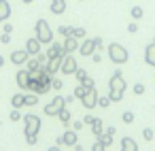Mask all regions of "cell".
<instances>
[{
	"label": "cell",
	"instance_id": "cell-15",
	"mask_svg": "<svg viewBox=\"0 0 155 151\" xmlns=\"http://www.w3.org/2000/svg\"><path fill=\"white\" fill-rule=\"evenodd\" d=\"M119 151H138V145L132 136H123L121 138V149Z\"/></svg>",
	"mask_w": 155,
	"mask_h": 151
},
{
	"label": "cell",
	"instance_id": "cell-2",
	"mask_svg": "<svg viewBox=\"0 0 155 151\" xmlns=\"http://www.w3.org/2000/svg\"><path fill=\"white\" fill-rule=\"evenodd\" d=\"M108 58H110L113 64H125L130 60V53H127V49L123 45L113 43V45H108Z\"/></svg>",
	"mask_w": 155,
	"mask_h": 151
},
{
	"label": "cell",
	"instance_id": "cell-41",
	"mask_svg": "<svg viewBox=\"0 0 155 151\" xmlns=\"http://www.w3.org/2000/svg\"><path fill=\"white\" fill-rule=\"evenodd\" d=\"M36 60H38L43 66H45V64H47V53H45V55H43V53H38V55H36Z\"/></svg>",
	"mask_w": 155,
	"mask_h": 151
},
{
	"label": "cell",
	"instance_id": "cell-7",
	"mask_svg": "<svg viewBox=\"0 0 155 151\" xmlns=\"http://www.w3.org/2000/svg\"><path fill=\"white\" fill-rule=\"evenodd\" d=\"M81 102H83V106H85L87 111L96 109V106H98V92H96V87H89V89L85 92V96L81 98Z\"/></svg>",
	"mask_w": 155,
	"mask_h": 151
},
{
	"label": "cell",
	"instance_id": "cell-39",
	"mask_svg": "<svg viewBox=\"0 0 155 151\" xmlns=\"http://www.w3.org/2000/svg\"><path fill=\"white\" fill-rule=\"evenodd\" d=\"M0 43H2V45H9V43H11V34H9V32H2V36H0Z\"/></svg>",
	"mask_w": 155,
	"mask_h": 151
},
{
	"label": "cell",
	"instance_id": "cell-35",
	"mask_svg": "<svg viewBox=\"0 0 155 151\" xmlns=\"http://www.w3.org/2000/svg\"><path fill=\"white\" fill-rule=\"evenodd\" d=\"M51 87H53V89H62V87H64L62 79H51Z\"/></svg>",
	"mask_w": 155,
	"mask_h": 151
},
{
	"label": "cell",
	"instance_id": "cell-13",
	"mask_svg": "<svg viewBox=\"0 0 155 151\" xmlns=\"http://www.w3.org/2000/svg\"><path fill=\"white\" fill-rule=\"evenodd\" d=\"M28 58H30V53H28L26 49H17V51L11 53V62H13V64H26Z\"/></svg>",
	"mask_w": 155,
	"mask_h": 151
},
{
	"label": "cell",
	"instance_id": "cell-19",
	"mask_svg": "<svg viewBox=\"0 0 155 151\" xmlns=\"http://www.w3.org/2000/svg\"><path fill=\"white\" fill-rule=\"evenodd\" d=\"M55 55H64V49H62V45L51 43V47L47 49V60H49V58H55Z\"/></svg>",
	"mask_w": 155,
	"mask_h": 151
},
{
	"label": "cell",
	"instance_id": "cell-36",
	"mask_svg": "<svg viewBox=\"0 0 155 151\" xmlns=\"http://www.w3.org/2000/svg\"><path fill=\"white\" fill-rule=\"evenodd\" d=\"M134 94H136V96H142V94H144V85H142V83H136V85H134Z\"/></svg>",
	"mask_w": 155,
	"mask_h": 151
},
{
	"label": "cell",
	"instance_id": "cell-34",
	"mask_svg": "<svg viewBox=\"0 0 155 151\" xmlns=\"http://www.w3.org/2000/svg\"><path fill=\"white\" fill-rule=\"evenodd\" d=\"M81 85H85V87H87V89H89V87H94V79H91V77H89V75H87V77H85V79H83V81H81Z\"/></svg>",
	"mask_w": 155,
	"mask_h": 151
},
{
	"label": "cell",
	"instance_id": "cell-46",
	"mask_svg": "<svg viewBox=\"0 0 155 151\" xmlns=\"http://www.w3.org/2000/svg\"><path fill=\"white\" fill-rule=\"evenodd\" d=\"M94 43H96V49H102V39H94Z\"/></svg>",
	"mask_w": 155,
	"mask_h": 151
},
{
	"label": "cell",
	"instance_id": "cell-24",
	"mask_svg": "<svg viewBox=\"0 0 155 151\" xmlns=\"http://www.w3.org/2000/svg\"><path fill=\"white\" fill-rule=\"evenodd\" d=\"M36 102H38V94H28L26 96V106H36Z\"/></svg>",
	"mask_w": 155,
	"mask_h": 151
},
{
	"label": "cell",
	"instance_id": "cell-22",
	"mask_svg": "<svg viewBox=\"0 0 155 151\" xmlns=\"http://www.w3.org/2000/svg\"><path fill=\"white\" fill-rule=\"evenodd\" d=\"M58 117H60V121H62V123H64V126L68 128V123H70V111H68L66 106H64V109H62V111L58 113Z\"/></svg>",
	"mask_w": 155,
	"mask_h": 151
},
{
	"label": "cell",
	"instance_id": "cell-18",
	"mask_svg": "<svg viewBox=\"0 0 155 151\" xmlns=\"http://www.w3.org/2000/svg\"><path fill=\"white\" fill-rule=\"evenodd\" d=\"M144 62L151 64V66H155V39H153V43L144 49Z\"/></svg>",
	"mask_w": 155,
	"mask_h": 151
},
{
	"label": "cell",
	"instance_id": "cell-38",
	"mask_svg": "<svg viewBox=\"0 0 155 151\" xmlns=\"http://www.w3.org/2000/svg\"><path fill=\"white\" fill-rule=\"evenodd\" d=\"M104 149H106V147L102 145V140H96V143L91 145V151H104Z\"/></svg>",
	"mask_w": 155,
	"mask_h": 151
},
{
	"label": "cell",
	"instance_id": "cell-37",
	"mask_svg": "<svg viewBox=\"0 0 155 151\" xmlns=\"http://www.w3.org/2000/svg\"><path fill=\"white\" fill-rule=\"evenodd\" d=\"M142 136H144V140H153V130L151 128H144L142 130Z\"/></svg>",
	"mask_w": 155,
	"mask_h": 151
},
{
	"label": "cell",
	"instance_id": "cell-20",
	"mask_svg": "<svg viewBox=\"0 0 155 151\" xmlns=\"http://www.w3.org/2000/svg\"><path fill=\"white\" fill-rule=\"evenodd\" d=\"M11 104H13V109H21V106H26V96H24V94H15V96L11 98Z\"/></svg>",
	"mask_w": 155,
	"mask_h": 151
},
{
	"label": "cell",
	"instance_id": "cell-40",
	"mask_svg": "<svg viewBox=\"0 0 155 151\" xmlns=\"http://www.w3.org/2000/svg\"><path fill=\"white\" fill-rule=\"evenodd\" d=\"M127 32H132V34H134V32H138V26H136V22H132V24L127 26Z\"/></svg>",
	"mask_w": 155,
	"mask_h": 151
},
{
	"label": "cell",
	"instance_id": "cell-10",
	"mask_svg": "<svg viewBox=\"0 0 155 151\" xmlns=\"http://www.w3.org/2000/svg\"><path fill=\"white\" fill-rule=\"evenodd\" d=\"M62 49H64V53H74L77 49H79V39L77 36H66V41L62 43Z\"/></svg>",
	"mask_w": 155,
	"mask_h": 151
},
{
	"label": "cell",
	"instance_id": "cell-6",
	"mask_svg": "<svg viewBox=\"0 0 155 151\" xmlns=\"http://www.w3.org/2000/svg\"><path fill=\"white\" fill-rule=\"evenodd\" d=\"M77 60L72 58V53H64V60H62V66H60V72L64 75H74L77 72Z\"/></svg>",
	"mask_w": 155,
	"mask_h": 151
},
{
	"label": "cell",
	"instance_id": "cell-11",
	"mask_svg": "<svg viewBox=\"0 0 155 151\" xmlns=\"http://www.w3.org/2000/svg\"><path fill=\"white\" fill-rule=\"evenodd\" d=\"M41 47H43V43L34 36V39H28V43H26V51L30 53V55H38L41 53Z\"/></svg>",
	"mask_w": 155,
	"mask_h": 151
},
{
	"label": "cell",
	"instance_id": "cell-31",
	"mask_svg": "<svg viewBox=\"0 0 155 151\" xmlns=\"http://www.w3.org/2000/svg\"><path fill=\"white\" fill-rule=\"evenodd\" d=\"M85 92H87V87H85V85H79V87L74 89V98H83Z\"/></svg>",
	"mask_w": 155,
	"mask_h": 151
},
{
	"label": "cell",
	"instance_id": "cell-42",
	"mask_svg": "<svg viewBox=\"0 0 155 151\" xmlns=\"http://www.w3.org/2000/svg\"><path fill=\"white\" fill-rule=\"evenodd\" d=\"M91 60H94V62H96V64H100V62H102V55H100V53H96V51H94V53H91Z\"/></svg>",
	"mask_w": 155,
	"mask_h": 151
},
{
	"label": "cell",
	"instance_id": "cell-43",
	"mask_svg": "<svg viewBox=\"0 0 155 151\" xmlns=\"http://www.w3.org/2000/svg\"><path fill=\"white\" fill-rule=\"evenodd\" d=\"M83 126H85L83 121H74V123H72V130H77V132H79V130H83Z\"/></svg>",
	"mask_w": 155,
	"mask_h": 151
},
{
	"label": "cell",
	"instance_id": "cell-30",
	"mask_svg": "<svg viewBox=\"0 0 155 151\" xmlns=\"http://www.w3.org/2000/svg\"><path fill=\"white\" fill-rule=\"evenodd\" d=\"M72 30H74V28H70V26H60V34H62V36H70Z\"/></svg>",
	"mask_w": 155,
	"mask_h": 151
},
{
	"label": "cell",
	"instance_id": "cell-25",
	"mask_svg": "<svg viewBox=\"0 0 155 151\" xmlns=\"http://www.w3.org/2000/svg\"><path fill=\"white\" fill-rule=\"evenodd\" d=\"M98 140H102V145H104V147H110V145H113V136H110V134H106V132H102V134L98 136Z\"/></svg>",
	"mask_w": 155,
	"mask_h": 151
},
{
	"label": "cell",
	"instance_id": "cell-49",
	"mask_svg": "<svg viewBox=\"0 0 155 151\" xmlns=\"http://www.w3.org/2000/svg\"><path fill=\"white\" fill-rule=\"evenodd\" d=\"M47 151H62V147H60V145H53V147H49Z\"/></svg>",
	"mask_w": 155,
	"mask_h": 151
},
{
	"label": "cell",
	"instance_id": "cell-16",
	"mask_svg": "<svg viewBox=\"0 0 155 151\" xmlns=\"http://www.w3.org/2000/svg\"><path fill=\"white\" fill-rule=\"evenodd\" d=\"M11 17V5L7 0H0V24H5Z\"/></svg>",
	"mask_w": 155,
	"mask_h": 151
},
{
	"label": "cell",
	"instance_id": "cell-51",
	"mask_svg": "<svg viewBox=\"0 0 155 151\" xmlns=\"http://www.w3.org/2000/svg\"><path fill=\"white\" fill-rule=\"evenodd\" d=\"M24 2H26V5H30V2H34V0H24Z\"/></svg>",
	"mask_w": 155,
	"mask_h": 151
},
{
	"label": "cell",
	"instance_id": "cell-28",
	"mask_svg": "<svg viewBox=\"0 0 155 151\" xmlns=\"http://www.w3.org/2000/svg\"><path fill=\"white\" fill-rule=\"evenodd\" d=\"M121 119H123V123H134V113L132 111H125L121 115Z\"/></svg>",
	"mask_w": 155,
	"mask_h": 151
},
{
	"label": "cell",
	"instance_id": "cell-14",
	"mask_svg": "<svg viewBox=\"0 0 155 151\" xmlns=\"http://www.w3.org/2000/svg\"><path fill=\"white\" fill-rule=\"evenodd\" d=\"M66 7H68L66 0H51V13H53V15L66 13Z\"/></svg>",
	"mask_w": 155,
	"mask_h": 151
},
{
	"label": "cell",
	"instance_id": "cell-23",
	"mask_svg": "<svg viewBox=\"0 0 155 151\" xmlns=\"http://www.w3.org/2000/svg\"><path fill=\"white\" fill-rule=\"evenodd\" d=\"M91 132H94L96 136H100V134L104 132V126H102V119H94V123H91Z\"/></svg>",
	"mask_w": 155,
	"mask_h": 151
},
{
	"label": "cell",
	"instance_id": "cell-27",
	"mask_svg": "<svg viewBox=\"0 0 155 151\" xmlns=\"http://www.w3.org/2000/svg\"><path fill=\"white\" fill-rule=\"evenodd\" d=\"M108 104H110V98H108V96H98V106L106 109Z\"/></svg>",
	"mask_w": 155,
	"mask_h": 151
},
{
	"label": "cell",
	"instance_id": "cell-3",
	"mask_svg": "<svg viewBox=\"0 0 155 151\" xmlns=\"http://www.w3.org/2000/svg\"><path fill=\"white\" fill-rule=\"evenodd\" d=\"M36 39L43 45H51L53 43V30H51V26L45 19H38L36 22Z\"/></svg>",
	"mask_w": 155,
	"mask_h": 151
},
{
	"label": "cell",
	"instance_id": "cell-29",
	"mask_svg": "<svg viewBox=\"0 0 155 151\" xmlns=\"http://www.w3.org/2000/svg\"><path fill=\"white\" fill-rule=\"evenodd\" d=\"M9 119H11V121H19V119H24V117H21L19 109H13V111H11V115H9Z\"/></svg>",
	"mask_w": 155,
	"mask_h": 151
},
{
	"label": "cell",
	"instance_id": "cell-1",
	"mask_svg": "<svg viewBox=\"0 0 155 151\" xmlns=\"http://www.w3.org/2000/svg\"><path fill=\"white\" fill-rule=\"evenodd\" d=\"M125 87L127 85H125L123 75L119 70H115V75L108 81V98H110V102H121L123 100V94H125Z\"/></svg>",
	"mask_w": 155,
	"mask_h": 151
},
{
	"label": "cell",
	"instance_id": "cell-50",
	"mask_svg": "<svg viewBox=\"0 0 155 151\" xmlns=\"http://www.w3.org/2000/svg\"><path fill=\"white\" fill-rule=\"evenodd\" d=\"M2 66H5V58H2V55H0V68H2Z\"/></svg>",
	"mask_w": 155,
	"mask_h": 151
},
{
	"label": "cell",
	"instance_id": "cell-5",
	"mask_svg": "<svg viewBox=\"0 0 155 151\" xmlns=\"http://www.w3.org/2000/svg\"><path fill=\"white\" fill-rule=\"evenodd\" d=\"M64 106H66V98H64V96H55V98L45 106V115H49V117H58V113H60Z\"/></svg>",
	"mask_w": 155,
	"mask_h": 151
},
{
	"label": "cell",
	"instance_id": "cell-21",
	"mask_svg": "<svg viewBox=\"0 0 155 151\" xmlns=\"http://www.w3.org/2000/svg\"><path fill=\"white\" fill-rule=\"evenodd\" d=\"M26 64H28V70H30V72H36V70H38V68L43 66V64H41V62L36 60V55H30Z\"/></svg>",
	"mask_w": 155,
	"mask_h": 151
},
{
	"label": "cell",
	"instance_id": "cell-47",
	"mask_svg": "<svg viewBox=\"0 0 155 151\" xmlns=\"http://www.w3.org/2000/svg\"><path fill=\"white\" fill-rule=\"evenodd\" d=\"M104 132H106V134H110V136H115V132H117V130H115V128H104Z\"/></svg>",
	"mask_w": 155,
	"mask_h": 151
},
{
	"label": "cell",
	"instance_id": "cell-4",
	"mask_svg": "<svg viewBox=\"0 0 155 151\" xmlns=\"http://www.w3.org/2000/svg\"><path fill=\"white\" fill-rule=\"evenodd\" d=\"M24 123H26V128H24L26 136H38V132H41V117L38 115H34V113L24 115Z\"/></svg>",
	"mask_w": 155,
	"mask_h": 151
},
{
	"label": "cell",
	"instance_id": "cell-9",
	"mask_svg": "<svg viewBox=\"0 0 155 151\" xmlns=\"http://www.w3.org/2000/svg\"><path fill=\"white\" fill-rule=\"evenodd\" d=\"M62 60H64V55H55V58H49L47 60V64H45V70L53 77L55 72H60V66H62Z\"/></svg>",
	"mask_w": 155,
	"mask_h": 151
},
{
	"label": "cell",
	"instance_id": "cell-44",
	"mask_svg": "<svg viewBox=\"0 0 155 151\" xmlns=\"http://www.w3.org/2000/svg\"><path fill=\"white\" fill-rule=\"evenodd\" d=\"M26 140H28V145H36L38 143V136H26Z\"/></svg>",
	"mask_w": 155,
	"mask_h": 151
},
{
	"label": "cell",
	"instance_id": "cell-17",
	"mask_svg": "<svg viewBox=\"0 0 155 151\" xmlns=\"http://www.w3.org/2000/svg\"><path fill=\"white\" fill-rule=\"evenodd\" d=\"M28 83H30V70L26 68V70H19L17 72V85L21 87V89H28Z\"/></svg>",
	"mask_w": 155,
	"mask_h": 151
},
{
	"label": "cell",
	"instance_id": "cell-48",
	"mask_svg": "<svg viewBox=\"0 0 155 151\" xmlns=\"http://www.w3.org/2000/svg\"><path fill=\"white\" fill-rule=\"evenodd\" d=\"M5 32H9V34H11V32H13V26H11V24H5Z\"/></svg>",
	"mask_w": 155,
	"mask_h": 151
},
{
	"label": "cell",
	"instance_id": "cell-26",
	"mask_svg": "<svg viewBox=\"0 0 155 151\" xmlns=\"http://www.w3.org/2000/svg\"><path fill=\"white\" fill-rule=\"evenodd\" d=\"M130 15H132L134 19H140V17H142L144 13H142V9H140V7H132V11H130Z\"/></svg>",
	"mask_w": 155,
	"mask_h": 151
},
{
	"label": "cell",
	"instance_id": "cell-8",
	"mask_svg": "<svg viewBox=\"0 0 155 151\" xmlns=\"http://www.w3.org/2000/svg\"><path fill=\"white\" fill-rule=\"evenodd\" d=\"M77 140H79L77 130H66V132L58 138V145H60V147H62V145H66V147H74V145H77Z\"/></svg>",
	"mask_w": 155,
	"mask_h": 151
},
{
	"label": "cell",
	"instance_id": "cell-52",
	"mask_svg": "<svg viewBox=\"0 0 155 151\" xmlns=\"http://www.w3.org/2000/svg\"><path fill=\"white\" fill-rule=\"evenodd\" d=\"M81 151H85V149H81Z\"/></svg>",
	"mask_w": 155,
	"mask_h": 151
},
{
	"label": "cell",
	"instance_id": "cell-33",
	"mask_svg": "<svg viewBox=\"0 0 155 151\" xmlns=\"http://www.w3.org/2000/svg\"><path fill=\"white\" fill-rule=\"evenodd\" d=\"M74 77H77V79H79V83H81V81H83V79L87 77V72H85L83 68H77V72H74Z\"/></svg>",
	"mask_w": 155,
	"mask_h": 151
},
{
	"label": "cell",
	"instance_id": "cell-45",
	"mask_svg": "<svg viewBox=\"0 0 155 151\" xmlns=\"http://www.w3.org/2000/svg\"><path fill=\"white\" fill-rule=\"evenodd\" d=\"M94 119H96V117H91V115H87V117L83 119V123H89V126H91V123H94Z\"/></svg>",
	"mask_w": 155,
	"mask_h": 151
},
{
	"label": "cell",
	"instance_id": "cell-32",
	"mask_svg": "<svg viewBox=\"0 0 155 151\" xmlns=\"http://www.w3.org/2000/svg\"><path fill=\"white\" fill-rule=\"evenodd\" d=\"M72 36L83 39V36H85V28H74V30H72Z\"/></svg>",
	"mask_w": 155,
	"mask_h": 151
},
{
	"label": "cell",
	"instance_id": "cell-12",
	"mask_svg": "<svg viewBox=\"0 0 155 151\" xmlns=\"http://www.w3.org/2000/svg\"><path fill=\"white\" fill-rule=\"evenodd\" d=\"M79 51H81V55H91V53L96 51V43H94V39H85V41L79 45Z\"/></svg>",
	"mask_w": 155,
	"mask_h": 151
}]
</instances>
